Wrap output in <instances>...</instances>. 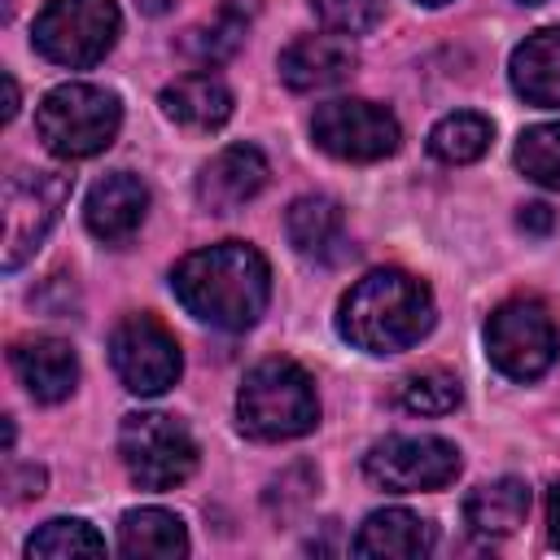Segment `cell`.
<instances>
[{"label": "cell", "mask_w": 560, "mask_h": 560, "mask_svg": "<svg viewBox=\"0 0 560 560\" xmlns=\"http://www.w3.org/2000/svg\"><path fill=\"white\" fill-rule=\"evenodd\" d=\"M171 289L192 319L223 332H245L267 311L271 267L254 245L219 241L179 258V267L171 271Z\"/></svg>", "instance_id": "6da1fadb"}, {"label": "cell", "mask_w": 560, "mask_h": 560, "mask_svg": "<svg viewBox=\"0 0 560 560\" xmlns=\"http://www.w3.org/2000/svg\"><path fill=\"white\" fill-rule=\"evenodd\" d=\"M433 328V293L398 267L368 271L337 306V332L368 354H398Z\"/></svg>", "instance_id": "7a4b0ae2"}, {"label": "cell", "mask_w": 560, "mask_h": 560, "mask_svg": "<svg viewBox=\"0 0 560 560\" xmlns=\"http://www.w3.org/2000/svg\"><path fill=\"white\" fill-rule=\"evenodd\" d=\"M236 424L254 442H289L319 424V398L306 368L293 359H262L236 389Z\"/></svg>", "instance_id": "3957f363"}, {"label": "cell", "mask_w": 560, "mask_h": 560, "mask_svg": "<svg viewBox=\"0 0 560 560\" xmlns=\"http://www.w3.org/2000/svg\"><path fill=\"white\" fill-rule=\"evenodd\" d=\"M118 127H122V105L114 92L96 83H61L35 109V131L44 149L66 162L96 158L101 149L114 144Z\"/></svg>", "instance_id": "277c9868"}, {"label": "cell", "mask_w": 560, "mask_h": 560, "mask_svg": "<svg viewBox=\"0 0 560 560\" xmlns=\"http://www.w3.org/2000/svg\"><path fill=\"white\" fill-rule=\"evenodd\" d=\"M118 455L122 468L140 490H171L192 477L197 468V442L184 429V420L166 411H131L118 429Z\"/></svg>", "instance_id": "5b68a950"}, {"label": "cell", "mask_w": 560, "mask_h": 560, "mask_svg": "<svg viewBox=\"0 0 560 560\" xmlns=\"http://www.w3.org/2000/svg\"><path fill=\"white\" fill-rule=\"evenodd\" d=\"M118 26L114 0H48L35 18V52L52 66L88 70L114 48Z\"/></svg>", "instance_id": "8992f818"}, {"label": "cell", "mask_w": 560, "mask_h": 560, "mask_svg": "<svg viewBox=\"0 0 560 560\" xmlns=\"http://www.w3.org/2000/svg\"><path fill=\"white\" fill-rule=\"evenodd\" d=\"M486 354L490 363L512 381H538L556 354L560 332L551 324V311L538 298H508L486 319Z\"/></svg>", "instance_id": "52a82bcc"}, {"label": "cell", "mask_w": 560, "mask_h": 560, "mask_svg": "<svg viewBox=\"0 0 560 560\" xmlns=\"http://www.w3.org/2000/svg\"><path fill=\"white\" fill-rule=\"evenodd\" d=\"M363 477L394 494L442 490L459 477V446L429 433H394L363 455Z\"/></svg>", "instance_id": "ba28073f"}, {"label": "cell", "mask_w": 560, "mask_h": 560, "mask_svg": "<svg viewBox=\"0 0 560 560\" xmlns=\"http://www.w3.org/2000/svg\"><path fill=\"white\" fill-rule=\"evenodd\" d=\"M70 201V175L61 171H13L4 179V271H18L52 232Z\"/></svg>", "instance_id": "9c48e42d"}, {"label": "cell", "mask_w": 560, "mask_h": 560, "mask_svg": "<svg viewBox=\"0 0 560 560\" xmlns=\"http://www.w3.org/2000/svg\"><path fill=\"white\" fill-rule=\"evenodd\" d=\"M311 140L341 162H381L398 149L402 127L385 105L341 96V101H324L311 114Z\"/></svg>", "instance_id": "30bf717a"}, {"label": "cell", "mask_w": 560, "mask_h": 560, "mask_svg": "<svg viewBox=\"0 0 560 560\" xmlns=\"http://www.w3.org/2000/svg\"><path fill=\"white\" fill-rule=\"evenodd\" d=\"M109 363L118 372V381L140 394V398H158L179 381V341L166 332L162 319L153 315H127L114 337H109Z\"/></svg>", "instance_id": "8fae6325"}, {"label": "cell", "mask_w": 560, "mask_h": 560, "mask_svg": "<svg viewBox=\"0 0 560 560\" xmlns=\"http://www.w3.org/2000/svg\"><path fill=\"white\" fill-rule=\"evenodd\" d=\"M267 175H271V166H267L262 149H254V144H228V149H219L201 166V175H197V201L210 214H232V210H241L245 201H254L267 188Z\"/></svg>", "instance_id": "7c38bea8"}, {"label": "cell", "mask_w": 560, "mask_h": 560, "mask_svg": "<svg viewBox=\"0 0 560 560\" xmlns=\"http://www.w3.org/2000/svg\"><path fill=\"white\" fill-rule=\"evenodd\" d=\"M149 214V188L131 171H109L105 179L92 184L83 201V223L96 241L105 245H127Z\"/></svg>", "instance_id": "4fadbf2b"}, {"label": "cell", "mask_w": 560, "mask_h": 560, "mask_svg": "<svg viewBox=\"0 0 560 560\" xmlns=\"http://www.w3.org/2000/svg\"><path fill=\"white\" fill-rule=\"evenodd\" d=\"M9 363H13V376L22 381V389L35 402H61L79 385V354H74V346L61 341V337H48V332L18 337L13 350H9Z\"/></svg>", "instance_id": "5bb4252c"}, {"label": "cell", "mask_w": 560, "mask_h": 560, "mask_svg": "<svg viewBox=\"0 0 560 560\" xmlns=\"http://www.w3.org/2000/svg\"><path fill=\"white\" fill-rule=\"evenodd\" d=\"M359 66V52L350 44V35L324 31V35H302L280 52V79L293 92H319L332 88L341 79H350Z\"/></svg>", "instance_id": "9a60e30c"}, {"label": "cell", "mask_w": 560, "mask_h": 560, "mask_svg": "<svg viewBox=\"0 0 560 560\" xmlns=\"http://www.w3.org/2000/svg\"><path fill=\"white\" fill-rule=\"evenodd\" d=\"M433 525L407 508H376L359 534H354V556L372 560H416L433 551Z\"/></svg>", "instance_id": "2e32d148"}, {"label": "cell", "mask_w": 560, "mask_h": 560, "mask_svg": "<svg viewBox=\"0 0 560 560\" xmlns=\"http://www.w3.org/2000/svg\"><path fill=\"white\" fill-rule=\"evenodd\" d=\"M512 88L521 101L551 109L560 105V26H542L512 48Z\"/></svg>", "instance_id": "e0dca14e"}, {"label": "cell", "mask_w": 560, "mask_h": 560, "mask_svg": "<svg viewBox=\"0 0 560 560\" xmlns=\"http://www.w3.org/2000/svg\"><path fill=\"white\" fill-rule=\"evenodd\" d=\"M162 114L184 131H214L232 118V88L219 74H184L162 88Z\"/></svg>", "instance_id": "ac0fdd59"}, {"label": "cell", "mask_w": 560, "mask_h": 560, "mask_svg": "<svg viewBox=\"0 0 560 560\" xmlns=\"http://www.w3.org/2000/svg\"><path fill=\"white\" fill-rule=\"evenodd\" d=\"M284 232H289V245L302 254V258H315V262H328L341 254V241H346V214H341V201L337 197H324V192H306L289 206L284 214Z\"/></svg>", "instance_id": "d6986e66"}, {"label": "cell", "mask_w": 560, "mask_h": 560, "mask_svg": "<svg viewBox=\"0 0 560 560\" xmlns=\"http://www.w3.org/2000/svg\"><path fill=\"white\" fill-rule=\"evenodd\" d=\"M529 516V486L521 477H494L481 481L468 499H464V525L477 538H508L525 525Z\"/></svg>", "instance_id": "ffe728a7"}, {"label": "cell", "mask_w": 560, "mask_h": 560, "mask_svg": "<svg viewBox=\"0 0 560 560\" xmlns=\"http://www.w3.org/2000/svg\"><path fill=\"white\" fill-rule=\"evenodd\" d=\"M118 551L131 560H175L188 556V529L166 508H131L118 521Z\"/></svg>", "instance_id": "44dd1931"}, {"label": "cell", "mask_w": 560, "mask_h": 560, "mask_svg": "<svg viewBox=\"0 0 560 560\" xmlns=\"http://www.w3.org/2000/svg\"><path fill=\"white\" fill-rule=\"evenodd\" d=\"M490 140H494L490 118L459 109V114H446L442 122H433V131H429V153H433L438 162H446V166H464V162H477V158L490 149Z\"/></svg>", "instance_id": "7402d4cb"}, {"label": "cell", "mask_w": 560, "mask_h": 560, "mask_svg": "<svg viewBox=\"0 0 560 560\" xmlns=\"http://www.w3.org/2000/svg\"><path fill=\"white\" fill-rule=\"evenodd\" d=\"M245 39V13H236L232 4H223L210 22H197L179 35V52L197 66H219L228 61Z\"/></svg>", "instance_id": "603a6c76"}, {"label": "cell", "mask_w": 560, "mask_h": 560, "mask_svg": "<svg viewBox=\"0 0 560 560\" xmlns=\"http://www.w3.org/2000/svg\"><path fill=\"white\" fill-rule=\"evenodd\" d=\"M26 556L35 560H79V556H105V538L79 521V516H52L26 538Z\"/></svg>", "instance_id": "cb8c5ba5"}, {"label": "cell", "mask_w": 560, "mask_h": 560, "mask_svg": "<svg viewBox=\"0 0 560 560\" xmlns=\"http://www.w3.org/2000/svg\"><path fill=\"white\" fill-rule=\"evenodd\" d=\"M459 398H464V389H459L455 372H446V368L416 372L398 385V407L411 416H446L459 407Z\"/></svg>", "instance_id": "d4e9b609"}, {"label": "cell", "mask_w": 560, "mask_h": 560, "mask_svg": "<svg viewBox=\"0 0 560 560\" xmlns=\"http://www.w3.org/2000/svg\"><path fill=\"white\" fill-rule=\"evenodd\" d=\"M516 166L542 188H560V122L525 127L516 140Z\"/></svg>", "instance_id": "484cf974"}, {"label": "cell", "mask_w": 560, "mask_h": 560, "mask_svg": "<svg viewBox=\"0 0 560 560\" xmlns=\"http://www.w3.org/2000/svg\"><path fill=\"white\" fill-rule=\"evenodd\" d=\"M315 18L337 35H363L381 22L385 0H311Z\"/></svg>", "instance_id": "4316f807"}, {"label": "cell", "mask_w": 560, "mask_h": 560, "mask_svg": "<svg viewBox=\"0 0 560 560\" xmlns=\"http://www.w3.org/2000/svg\"><path fill=\"white\" fill-rule=\"evenodd\" d=\"M525 232H534V236H547L551 232V223H556V214L542 206V201H534V206H521V219H516Z\"/></svg>", "instance_id": "83f0119b"}, {"label": "cell", "mask_w": 560, "mask_h": 560, "mask_svg": "<svg viewBox=\"0 0 560 560\" xmlns=\"http://www.w3.org/2000/svg\"><path fill=\"white\" fill-rule=\"evenodd\" d=\"M39 486H44V472H39V468H26L22 477L13 472V477H9V490H13L9 499H31V494H39Z\"/></svg>", "instance_id": "f1b7e54d"}, {"label": "cell", "mask_w": 560, "mask_h": 560, "mask_svg": "<svg viewBox=\"0 0 560 560\" xmlns=\"http://www.w3.org/2000/svg\"><path fill=\"white\" fill-rule=\"evenodd\" d=\"M547 542L560 547V486H551L547 494Z\"/></svg>", "instance_id": "f546056e"}, {"label": "cell", "mask_w": 560, "mask_h": 560, "mask_svg": "<svg viewBox=\"0 0 560 560\" xmlns=\"http://www.w3.org/2000/svg\"><path fill=\"white\" fill-rule=\"evenodd\" d=\"M13 114H18V83L13 74H4V122H13Z\"/></svg>", "instance_id": "4dcf8cb0"}, {"label": "cell", "mask_w": 560, "mask_h": 560, "mask_svg": "<svg viewBox=\"0 0 560 560\" xmlns=\"http://www.w3.org/2000/svg\"><path fill=\"white\" fill-rule=\"evenodd\" d=\"M140 9H144V13H162V9H166V0H140Z\"/></svg>", "instance_id": "1f68e13d"}, {"label": "cell", "mask_w": 560, "mask_h": 560, "mask_svg": "<svg viewBox=\"0 0 560 560\" xmlns=\"http://www.w3.org/2000/svg\"><path fill=\"white\" fill-rule=\"evenodd\" d=\"M416 4H429V9H438V4H446V0H416Z\"/></svg>", "instance_id": "d6a6232c"}, {"label": "cell", "mask_w": 560, "mask_h": 560, "mask_svg": "<svg viewBox=\"0 0 560 560\" xmlns=\"http://www.w3.org/2000/svg\"><path fill=\"white\" fill-rule=\"evenodd\" d=\"M521 4H542V0H521Z\"/></svg>", "instance_id": "836d02e7"}]
</instances>
